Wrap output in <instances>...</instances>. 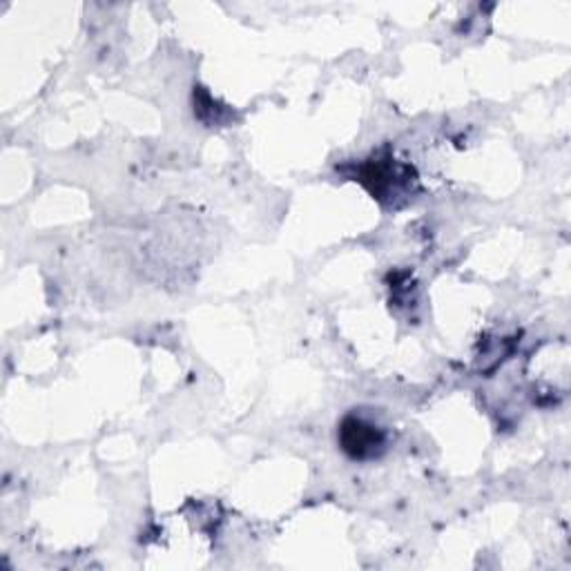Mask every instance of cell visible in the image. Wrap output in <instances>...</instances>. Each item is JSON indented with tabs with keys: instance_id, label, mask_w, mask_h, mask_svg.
<instances>
[{
	"instance_id": "1",
	"label": "cell",
	"mask_w": 571,
	"mask_h": 571,
	"mask_svg": "<svg viewBox=\"0 0 571 571\" xmlns=\"http://www.w3.org/2000/svg\"><path fill=\"white\" fill-rule=\"evenodd\" d=\"M340 442L350 457L367 460L376 457L384 449V433L380 431V427L348 415L340 427Z\"/></svg>"
}]
</instances>
